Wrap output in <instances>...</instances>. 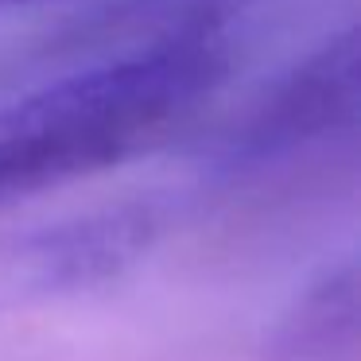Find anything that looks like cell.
I'll list each match as a JSON object with an SVG mask.
<instances>
[{"label":"cell","instance_id":"cell-1","mask_svg":"<svg viewBox=\"0 0 361 361\" xmlns=\"http://www.w3.org/2000/svg\"><path fill=\"white\" fill-rule=\"evenodd\" d=\"M229 74L218 27L164 35L0 105V206L90 179L175 136Z\"/></svg>","mask_w":361,"mask_h":361},{"label":"cell","instance_id":"cell-2","mask_svg":"<svg viewBox=\"0 0 361 361\" xmlns=\"http://www.w3.org/2000/svg\"><path fill=\"white\" fill-rule=\"evenodd\" d=\"M357 121V32L330 35L319 51L276 78L233 125L221 133L218 156L221 167L245 171L288 159L311 144L350 133Z\"/></svg>","mask_w":361,"mask_h":361},{"label":"cell","instance_id":"cell-3","mask_svg":"<svg viewBox=\"0 0 361 361\" xmlns=\"http://www.w3.org/2000/svg\"><path fill=\"white\" fill-rule=\"evenodd\" d=\"M159 237V214L148 202L90 210L78 218L43 226L16 245L20 280L47 295L90 291L117 280Z\"/></svg>","mask_w":361,"mask_h":361},{"label":"cell","instance_id":"cell-4","mask_svg":"<svg viewBox=\"0 0 361 361\" xmlns=\"http://www.w3.org/2000/svg\"><path fill=\"white\" fill-rule=\"evenodd\" d=\"M357 342V268L353 260L314 276L276 319L264 353L272 361H338Z\"/></svg>","mask_w":361,"mask_h":361},{"label":"cell","instance_id":"cell-5","mask_svg":"<svg viewBox=\"0 0 361 361\" xmlns=\"http://www.w3.org/2000/svg\"><path fill=\"white\" fill-rule=\"evenodd\" d=\"M16 4H35V0H0V8H16Z\"/></svg>","mask_w":361,"mask_h":361}]
</instances>
